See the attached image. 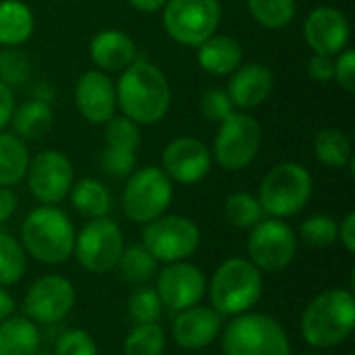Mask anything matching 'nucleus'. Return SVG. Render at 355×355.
<instances>
[{
	"label": "nucleus",
	"instance_id": "nucleus-1",
	"mask_svg": "<svg viewBox=\"0 0 355 355\" xmlns=\"http://www.w3.org/2000/svg\"><path fill=\"white\" fill-rule=\"evenodd\" d=\"M116 104L137 125H152L171 108V85L166 75L146 58H135L116 83Z\"/></svg>",
	"mask_w": 355,
	"mask_h": 355
},
{
	"label": "nucleus",
	"instance_id": "nucleus-2",
	"mask_svg": "<svg viewBox=\"0 0 355 355\" xmlns=\"http://www.w3.org/2000/svg\"><path fill=\"white\" fill-rule=\"evenodd\" d=\"M355 331V297L352 289L320 291L304 308L300 335L312 349L343 345Z\"/></svg>",
	"mask_w": 355,
	"mask_h": 355
},
{
	"label": "nucleus",
	"instance_id": "nucleus-3",
	"mask_svg": "<svg viewBox=\"0 0 355 355\" xmlns=\"http://www.w3.org/2000/svg\"><path fill=\"white\" fill-rule=\"evenodd\" d=\"M21 245L40 264L58 266L73 258L75 227L69 214L56 206L31 210L21 225Z\"/></svg>",
	"mask_w": 355,
	"mask_h": 355
},
{
	"label": "nucleus",
	"instance_id": "nucleus-4",
	"mask_svg": "<svg viewBox=\"0 0 355 355\" xmlns=\"http://www.w3.org/2000/svg\"><path fill=\"white\" fill-rule=\"evenodd\" d=\"M210 308L220 316H239L258 306L264 293V272L248 258H227L216 266L206 287Z\"/></svg>",
	"mask_w": 355,
	"mask_h": 355
},
{
	"label": "nucleus",
	"instance_id": "nucleus-5",
	"mask_svg": "<svg viewBox=\"0 0 355 355\" xmlns=\"http://www.w3.org/2000/svg\"><path fill=\"white\" fill-rule=\"evenodd\" d=\"M223 355H291L285 327L270 314L243 312L220 331Z\"/></svg>",
	"mask_w": 355,
	"mask_h": 355
},
{
	"label": "nucleus",
	"instance_id": "nucleus-6",
	"mask_svg": "<svg viewBox=\"0 0 355 355\" xmlns=\"http://www.w3.org/2000/svg\"><path fill=\"white\" fill-rule=\"evenodd\" d=\"M312 175L297 162L272 166L260 183L258 202L266 216L287 218L306 208L312 198Z\"/></svg>",
	"mask_w": 355,
	"mask_h": 355
},
{
	"label": "nucleus",
	"instance_id": "nucleus-7",
	"mask_svg": "<svg viewBox=\"0 0 355 355\" xmlns=\"http://www.w3.org/2000/svg\"><path fill=\"white\" fill-rule=\"evenodd\" d=\"M173 202V181L162 168L144 166L133 171L123 189V212L137 225H148L166 214Z\"/></svg>",
	"mask_w": 355,
	"mask_h": 355
},
{
	"label": "nucleus",
	"instance_id": "nucleus-8",
	"mask_svg": "<svg viewBox=\"0 0 355 355\" xmlns=\"http://www.w3.org/2000/svg\"><path fill=\"white\" fill-rule=\"evenodd\" d=\"M202 241L198 225L181 214H162L144 225L141 245L164 264L189 260Z\"/></svg>",
	"mask_w": 355,
	"mask_h": 355
},
{
	"label": "nucleus",
	"instance_id": "nucleus-9",
	"mask_svg": "<svg viewBox=\"0 0 355 355\" xmlns=\"http://www.w3.org/2000/svg\"><path fill=\"white\" fill-rule=\"evenodd\" d=\"M162 25L183 46H200L216 33L223 17L218 0H166Z\"/></svg>",
	"mask_w": 355,
	"mask_h": 355
},
{
	"label": "nucleus",
	"instance_id": "nucleus-10",
	"mask_svg": "<svg viewBox=\"0 0 355 355\" xmlns=\"http://www.w3.org/2000/svg\"><path fill=\"white\" fill-rule=\"evenodd\" d=\"M123 250V231L108 216L92 218L79 233H75L73 256L79 266L92 275H104L114 270Z\"/></svg>",
	"mask_w": 355,
	"mask_h": 355
},
{
	"label": "nucleus",
	"instance_id": "nucleus-11",
	"mask_svg": "<svg viewBox=\"0 0 355 355\" xmlns=\"http://www.w3.org/2000/svg\"><path fill=\"white\" fill-rule=\"evenodd\" d=\"M297 256V235L283 218H262L250 229L248 260L260 272H281Z\"/></svg>",
	"mask_w": 355,
	"mask_h": 355
},
{
	"label": "nucleus",
	"instance_id": "nucleus-12",
	"mask_svg": "<svg viewBox=\"0 0 355 355\" xmlns=\"http://www.w3.org/2000/svg\"><path fill=\"white\" fill-rule=\"evenodd\" d=\"M262 129L256 119L245 112L233 110L220 121L214 137V158L227 171H243L258 156Z\"/></svg>",
	"mask_w": 355,
	"mask_h": 355
},
{
	"label": "nucleus",
	"instance_id": "nucleus-13",
	"mask_svg": "<svg viewBox=\"0 0 355 355\" xmlns=\"http://www.w3.org/2000/svg\"><path fill=\"white\" fill-rule=\"evenodd\" d=\"M77 304V289L73 281L62 275H44L35 279L23 297V316L35 324L62 322Z\"/></svg>",
	"mask_w": 355,
	"mask_h": 355
},
{
	"label": "nucleus",
	"instance_id": "nucleus-14",
	"mask_svg": "<svg viewBox=\"0 0 355 355\" xmlns=\"http://www.w3.org/2000/svg\"><path fill=\"white\" fill-rule=\"evenodd\" d=\"M206 277L200 266L189 260L164 264L162 270L156 272V293L164 306L173 314L202 304L206 295Z\"/></svg>",
	"mask_w": 355,
	"mask_h": 355
},
{
	"label": "nucleus",
	"instance_id": "nucleus-15",
	"mask_svg": "<svg viewBox=\"0 0 355 355\" xmlns=\"http://www.w3.org/2000/svg\"><path fill=\"white\" fill-rule=\"evenodd\" d=\"M27 185L31 196L44 206H56L73 187V164L56 150L40 152L27 166Z\"/></svg>",
	"mask_w": 355,
	"mask_h": 355
},
{
	"label": "nucleus",
	"instance_id": "nucleus-16",
	"mask_svg": "<svg viewBox=\"0 0 355 355\" xmlns=\"http://www.w3.org/2000/svg\"><path fill=\"white\" fill-rule=\"evenodd\" d=\"M210 150L196 137H179L162 152V171L171 181L183 185L200 183L210 173Z\"/></svg>",
	"mask_w": 355,
	"mask_h": 355
},
{
	"label": "nucleus",
	"instance_id": "nucleus-17",
	"mask_svg": "<svg viewBox=\"0 0 355 355\" xmlns=\"http://www.w3.org/2000/svg\"><path fill=\"white\" fill-rule=\"evenodd\" d=\"M223 316L210 306H191L175 314L173 341L185 352H202L218 341Z\"/></svg>",
	"mask_w": 355,
	"mask_h": 355
},
{
	"label": "nucleus",
	"instance_id": "nucleus-18",
	"mask_svg": "<svg viewBox=\"0 0 355 355\" xmlns=\"http://www.w3.org/2000/svg\"><path fill=\"white\" fill-rule=\"evenodd\" d=\"M304 37L314 54L337 56L349 42V21L339 8L318 6L304 23Z\"/></svg>",
	"mask_w": 355,
	"mask_h": 355
},
{
	"label": "nucleus",
	"instance_id": "nucleus-19",
	"mask_svg": "<svg viewBox=\"0 0 355 355\" xmlns=\"http://www.w3.org/2000/svg\"><path fill=\"white\" fill-rule=\"evenodd\" d=\"M75 102L85 121L94 125H104L114 116L116 89L104 71H87L77 81Z\"/></svg>",
	"mask_w": 355,
	"mask_h": 355
},
{
	"label": "nucleus",
	"instance_id": "nucleus-20",
	"mask_svg": "<svg viewBox=\"0 0 355 355\" xmlns=\"http://www.w3.org/2000/svg\"><path fill=\"white\" fill-rule=\"evenodd\" d=\"M272 85H275L272 73L260 62H250L233 71L227 94L235 108L250 110L260 106L264 100H268Z\"/></svg>",
	"mask_w": 355,
	"mask_h": 355
},
{
	"label": "nucleus",
	"instance_id": "nucleus-21",
	"mask_svg": "<svg viewBox=\"0 0 355 355\" xmlns=\"http://www.w3.org/2000/svg\"><path fill=\"white\" fill-rule=\"evenodd\" d=\"M89 56L102 71H125L137 58V48L127 33L104 29L92 37Z\"/></svg>",
	"mask_w": 355,
	"mask_h": 355
},
{
	"label": "nucleus",
	"instance_id": "nucleus-22",
	"mask_svg": "<svg viewBox=\"0 0 355 355\" xmlns=\"http://www.w3.org/2000/svg\"><path fill=\"white\" fill-rule=\"evenodd\" d=\"M241 46L231 35H210L198 46V62L210 75H229L241 64Z\"/></svg>",
	"mask_w": 355,
	"mask_h": 355
},
{
	"label": "nucleus",
	"instance_id": "nucleus-23",
	"mask_svg": "<svg viewBox=\"0 0 355 355\" xmlns=\"http://www.w3.org/2000/svg\"><path fill=\"white\" fill-rule=\"evenodd\" d=\"M42 335L27 316H8L0 322V355H37Z\"/></svg>",
	"mask_w": 355,
	"mask_h": 355
},
{
	"label": "nucleus",
	"instance_id": "nucleus-24",
	"mask_svg": "<svg viewBox=\"0 0 355 355\" xmlns=\"http://www.w3.org/2000/svg\"><path fill=\"white\" fill-rule=\"evenodd\" d=\"M33 33V15L21 0H0V46H19Z\"/></svg>",
	"mask_w": 355,
	"mask_h": 355
},
{
	"label": "nucleus",
	"instance_id": "nucleus-25",
	"mask_svg": "<svg viewBox=\"0 0 355 355\" xmlns=\"http://www.w3.org/2000/svg\"><path fill=\"white\" fill-rule=\"evenodd\" d=\"M69 196H71V202H73L75 210L81 216L89 218V220L108 216L110 210H112L110 191L98 179H81V181H77L71 187Z\"/></svg>",
	"mask_w": 355,
	"mask_h": 355
},
{
	"label": "nucleus",
	"instance_id": "nucleus-26",
	"mask_svg": "<svg viewBox=\"0 0 355 355\" xmlns=\"http://www.w3.org/2000/svg\"><path fill=\"white\" fill-rule=\"evenodd\" d=\"M10 121H12L17 137L42 139L50 131L54 116H52V108L48 106L46 100L33 98V100L25 102L23 106H19L17 110H12Z\"/></svg>",
	"mask_w": 355,
	"mask_h": 355
},
{
	"label": "nucleus",
	"instance_id": "nucleus-27",
	"mask_svg": "<svg viewBox=\"0 0 355 355\" xmlns=\"http://www.w3.org/2000/svg\"><path fill=\"white\" fill-rule=\"evenodd\" d=\"M29 166V152L21 137L0 133V187H12L23 181Z\"/></svg>",
	"mask_w": 355,
	"mask_h": 355
},
{
	"label": "nucleus",
	"instance_id": "nucleus-28",
	"mask_svg": "<svg viewBox=\"0 0 355 355\" xmlns=\"http://www.w3.org/2000/svg\"><path fill=\"white\" fill-rule=\"evenodd\" d=\"M158 264L160 262L141 243H135L123 250L116 268L127 283L137 287V285H148L156 277Z\"/></svg>",
	"mask_w": 355,
	"mask_h": 355
},
{
	"label": "nucleus",
	"instance_id": "nucleus-29",
	"mask_svg": "<svg viewBox=\"0 0 355 355\" xmlns=\"http://www.w3.org/2000/svg\"><path fill=\"white\" fill-rule=\"evenodd\" d=\"M314 154L318 162L329 168H345L352 164V141L339 129H322L314 139Z\"/></svg>",
	"mask_w": 355,
	"mask_h": 355
},
{
	"label": "nucleus",
	"instance_id": "nucleus-30",
	"mask_svg": "<svg viewBox=\"0 0 355 355\" xmlns=\"http://www.w3.org/2000/svg\"><path fill=\"white\" fill-rule=\"evenodd\" d=\"M166 333L158 322L133 324L123 341V355H164Z\"/></svg>",
	"mask_w": 355,
	"mask_h": 355
},
{
	"label": "nucleus",
	"instance_id": "nucleus-31",
	"mask_svg": "<svg viewBox=\"0 0 355 355\" xmlns=\"http://www.w3.org/2000/svg\"><path fill=\"white\" fill-rule=\"evenodd\" d=\"M27 270V254L19 239L0 231V287L17 285Z\"/></svg>",
	"mask_w": 355,
	"mask_h": 355
},
{
	"label": "nucleus",
	"instance_id": "nucleus-32",
	"mask_svg": "<svg viewBox=\"0 0 355 355\" xmlns=\"http://www.w3.org/2000/svg\"><path fill=\"white\" fill-rule=\"evenodd\" d=\"M225 216L237 229H252L266 214L258 202V198L250 191H235L225 202Z\"/></svg>",
	"mask_w": 355,
	"mask_h": 355
},
{
	"label": "nucleus",
	"instance_id": "nucleus-33",
	"mask_svg": "<svg viewBox=\"0 0 355 355\" xmlns=\"http://www.w3.org/2000/svg\"><path fill=\"white\" fill-rule=\"evenodd\" d=\"M250 15L268 29H281L289 25L297 12L295 0H248Z\"/></svg>",
	"mask_w": 355,
	"mask_h": 355
},
{
	"label": "nucleus",
	"instance_id": "nucleus-34",
	"mask_svg": "<svg viewBox=\"0 0 355 355\" xmlns=\"http://www.w3.org/2000/svg\"><path fill=\"white\" fill-rule=\"evenodd\" d=\"M127 310L133 324H148L162 318L164 306L152 285H137L127 300Z\"/></svg>",
	"mask_w": 355,
	"mask_h": 355
},
{
	"label": "nucleus",
	"instance_id": "nucleus-35",
	"mask_svg": "<svg viewBox=\"0 0 355 355\" xmlns=\"http://www.w3.org/2000/svg\"><path fill=\"white\" fill-rule=\"evenodd\" d=\"M339 223L329 214H312L300 225V237L310 248H331L337 241Z\"/></svg>",
	"mask_w": 355,
	"mask_h": 355
},
{
	"label": "nucleus",
	"instance_id": "nucleus-36",
	"mask_svg": "<svg viewBox=\"0 0 355 355\" xmlns=\"http://www.w3.org/2000/svg\"><path fill=\"white\" fill-rule=\"evenodd\" d=\"M104 125H106V148L123 150V152H135L139 148L141 137H139L137 123H133L125 114L112 116Z\"/></svg>",
	"mask_w": 355,
	"mask_h": 355
},
{
	"label": "nucleus",
	"instance_id": "nucleus-37",
	"mask_svg": "<svg viewBox=\"0 0 355 355\" xmlns=\"http://www.w3.org/2000/svg\"><path fill=\"white\" fill-rule=\"evenodd\" d=\"M31 73V62L27 54L17 50V46H6L0 52V81L10 85H19L27 81Z\"/></svg>",
	"mask_w": 355,
	"mask_h": 355
},
{
	"label": "nucleus",
	"instance_id": "nucleus-38",
	"mask_svg": "<svg viewBox=\"0 0 355 355\" xmlns=\"http://www.w3.org/2000/svg\"><path fill=\"white\" fill-rule=\"evenodd\" d=\"M52 355H98V345L87 331L67 329L56 337Z\"/></svg>",
	"mask_w": 355,
	"mask_h": 355
},
{
	"label": "nucleus",
	"instance_id": "nucleus-39",
	"mask_svg": "<svg viewBox=\"0 0 355 355\" xmlns=\"http://www.w3.org/2000/svg\"><path fill=\"white\" fill-rule=\"evenodd\" d=\"M200 108H202V114L208 121H216V123L225 121L235 110L229 94L223 92V89H208L200 100Z\"/></svg>",
	"mask_w": 355,
	"mask_h": 355
},
{
	"label": "nucleus",
	"instance_id": "nucleus-40",
	"mask_svg": "<svg viewBox=\"0 0 355 355\" xmlns=\"http://www.w3.org/2000/svg\"><path fill=\"white\" fill-rule=\"evenodd\" d=\"M102 168L112 177H129L135 168V152L106 148L102 154Z\"/></svg>",
	"mask_w": 355,
	"mask_h": 355
},
{
	"label": "nucleus",
	"instance_id": "nucleus-41",
	"mask_svg": "<svg viewBox=\"0 0 355 355\" xmlns=\"http://www.w3.org/2000/svg\"><path fill=\"white\" fill-rule=\"evenodd\" d=\"M333 79L339 81V85L347 92L355 89V52L354 50H343L339 52V58L335 60V75Z\"/></svg>",
	"mask_w": 355,
	"mask_h": 355
},
{
	"label": "nucleus",
	"instance_id": "nucleus-42",
	"mask_svg": "<svg viewBox=\"0 0 355 355\" xmlns=\"http://www.w3.org/2000/svg\"><path fill=\"white\" fill-rule=\"evenodd\" d=\"M308 71H310V77H312L314 81L327 83V81H331L333 75H335V60H333V56L314 54V56L310 58Z\"/></svg>",
	"mask_w": 355,
	"mask_h": 355
},
{
	"label": "nucleus",
	"instance_id": "nucleus-43",
	"mask_svg": "<svg viewBox=\"0 0 355 355\" xmlns=\"http://www.w3.org/2000/svg\"><path fill=\"white\" fill-rule=\"evenodd\" d=\"M337 239L345 248L347 254H355V212H347L345 214V218L339 225Z\"/></svg>",
	"mask_w": 355,
	"mask_h": 355
},
{
	"label": "nucleus",
	"instance_id": "nucleus-44",
	"mask_svg": "<svg viewBox=\"0 0 355 355\" xmlns=\"http://www.w3.org/2000/svg\"><path fill=\"white\" fill-rule=\"evenodd\" d=\"M15 110V98H12V89L0 81V131L10 123Z\"/></svg>",
	"mask_w": 355,
	"mask_h": 355
},
{
	"label": "nucleus",
	"instance_id": "nucleus-45",
	"mask_svg": "<svg viewBox=\"0 0 355 355\" xmlns=\"http://www.w3.org/2000/svg\"><path fill=\"white\" fill-rule=\"evenodd\" d=\"M17 210V196L10 187H0V223H6Z\"/></svg>",
	"mask_w": 355,
	"mask_h": 355
},
{
	"label": "nucleus",
	"instance_id": "nucleus-46",
	"mask_svg": "<svg viewBox=\"0 0 355 355\" xmlns=\"http://www.w3.org/2000/svg\"><path fill=\"white\" fill-rule=\"evenodd\" d=\"M15 308H17V304H15V297L10 295V291L6 287H0V322L15 314Z\"/></svg>",
	"mask_w": 355,
	"mask_h": 355
},
{
	"label": "nucleus",
	"instance_id": "nucleus-47",
	"mask_svg": "<svg viewBox=\"0 0 355 355\" xmlns=\"http://www.w3.org/2000/svg\"><path fill=\"white\" fill-rule=\"evenodd\" d=\"M166 0H129V4L135 8V10H141V12H156L158 8L164 6Z\"/></svg>",
	"mask_w": 355,
	"mask_h": 355
},
{
	"label": "nucleus",
	"instance_id": "nucleus-48",
	"mask_svg": "<svg viewBox=\"0 0 355 355\" xmlns=\"http://www.w3.org/2000/svg\"><path fill=\"white\" fill-rule=\"evenodd\" d=\"M300 355H322V354H318V352H306V354H300Z\"/></svg>",
	"mask_w": 355,
	"mask_h": 355
}]
</instances>
